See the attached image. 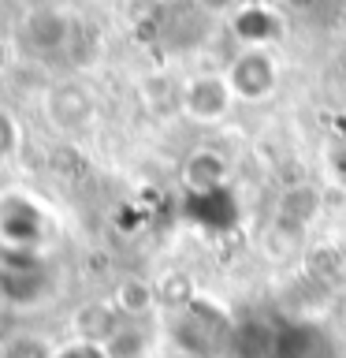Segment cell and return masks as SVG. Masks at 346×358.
<instances>
[{
  "instance_id": "obj_1",
  "label": "cell",
  "mask_w": 346,
  "mask_h": 358,
  "mask_svg": "<svg viewBox=\"0 0 346 358\" xmlns=\"http://www.w3.org/2000/svg\"><path fill=\"white\" fill-rule=\"evenodd\" d=\"M227 340H231L227 317H223L216 306L190 299L186 306L179 310V317H175V343L183 347V351L197 355V358H209V355L223 351Z\"/></svg>"
},
{
  "instance_id": "obj_2",
  "label": "cell",
  "mask_w": 346,
  "mask_h": 358,
  "mask_svg": "<svg viewBox=\"0 0 346 358\" xmlns=\"http://www.w3.org/2000/svg\"><path fill=\"white\" fill-rule=\"evenodd\" d=\"M45 235V217L27 194L0 198V243L4 250H33Z\"/></svg>"
},
{
  "instance_id": "obj_3",
  "label": "cell",
  "mask_w": 346,
  "mask_h": 358,
  "mask_svg": "<svg viewBox=\"0 0 346 358\" xmlns=\"http://www.w3.org/2000/svg\"><path fill=\"white\" fill-rule=\"evenodd\" d=\"M15 257H8L4 268H0V295H4L11 306H33L49 295V276L45 268L33 262L30 250H8Z\"/></svg>"
},
{
  "instance_id": "obj_4",
  "label": "cell",
  "mask_w": 346,
  "mask_h": 358,
  "mask_svg": "<svg viewBox=\"0 0 346 358\" xmlns=\"http://www.w3.org/2000/svg\"><path fill=\"white\" fill-rule=\"evenodd\" d=\"M279 83V71H276V60L268 56L264 49H246L234 56L231 71H227V86L234 97L242 101H261L276 90Z\"/></svg>"
},
{
  "instance_id": "obj_5",
  "label": "cell",
  "mask_w": 346,
  "mask_h": 358,
  "mask_svg": "<svg viewBox=\"0 0 346 358\" xmlns=\"http://www.w3.org/2000/svg\"><path fill=\"white\" fill-rule=\"evenodd\" d=\"M71 41V19L60 8H38L22 19L19 27V45L33 56H52Z\"/></svg>"
},
{
  "instance_id": "obj_6",
  "label": "cell",
  "mask_w": 346,
  "mask_h": 358,
  "mask_svg": "<svg viewBox=\"0 0 346 358\" xmlns=\"http://www.w3.org/2000/svg\"><path fill=\"white\" fill-rule=\"evenodd\" d=\"M231 97L234 94L227 86V75H197L183 90V112L197 123H216L227 116Z\"/></svg>"
},
{
  "instance_id": "obj_7",
  "label": "cell",
  "mask_w": 346,
  "mask_h": 358,
  "mask_svg": "<svg viewBox=\"0 0 346 358\" xmlns=\"http://www.w3.org/2000/svg\"><path fill=\"white\" fill-rule=\"evenodd\" d=\"M186 220L205 231H227L239 224V201L227 183L212 190H186Z\"/></svg>"
},
{
  "instance_id": "obj_8",
  "label": "cell",
  "mask_w": 346,
  "mask_h": 358,
  "mask_svg": "<svg viewBox=\"0 0 346 358\" xmlns=\"http://www.w3.org/2000/svg\"><path fill=\"white\" fill-rule=\"evenodd\" d=\"M45 112H49L52 127L60 131H82L89 120H93V94L78 83H60L49 90V101H45Z\"/></svg>"
},
{
  "instance_id": "obj_9",
  "label": "cell",
  "mask_w": 346,
  "mask_h": 358,
  "mask_svg": "<svg viewBox=\"0 0 346 358\" xmlns=\"http://www.w3.org/2000/svg\"><path fill=\"white\" fill-rule=\"evenodd\" d=\"M272 358H331V340L317 324L290 321L276 329V355Z\"/></svg>"
},
{
  "instance_id": "obj_10",
  "label": "cell",
  "mask_w": 346,
  "mask_h": 358,
  "mask_svg": "<svg viewBox=\"0 0 346 358\" xmlns=\"http://www.w3.org/2000/svg\"><path fill=\"white\" fill-rule=\"evenodd\" d=\"M276 329H268V324H261V321H246L242 329L231 332V340H227L231 355L234 358H272L276 355Z\"/></svg>"
},
{
  "instance_id": "obj_11",
  "label": "cell",
  "mask_w": 346,
  "mask_h": 358,
  "mask_svg": "<svg viewBox=\"0 0 346 358\" xmlns=\"http://www.w3.org/2000/svg\"><path fill=\"white\" fill-rule=\"evenodd\" d=\"M183 176H186V190H212V187L227 183V164H223L220 153L197 150V153H190Z\"/></svg>"
},
{
  "instance_id": "obj_12",
  "label": "cell",
  "mask_w": 346,
  "mask_h": 358,
  "mask_svg": "<svg viewBox=\"0 0 346 358\" xmlns=\"http://www.w3.org/2000/svg\"><path fill=\"white\" fill-rule=\"evenodd\" d=\"M234 34H239L250 49H261L264 41H272L279 34V19L268 8H246L234 15Z\"/></svg>"
},
{
  "instance_id": "obj_13",
  "label": "cell",
  "mask_w": 346,
  "mask_h": 358,
  "mask_svg": "<svg viewBox=\"0 0 346 358\" xmlns=\"http://www.w3.org/2000/svg\"><path fill=\"white\" fill-rule=\"evenodd\" d=\"M156 306V291L149 280H123L116 287V313L123 317H145Z\"/></svg>"
},
{
  "instance_id": "obj_14",
  "label": "cell",
  "mask_w": 346,
  "mask_h": 358,
  "mask_svg": "<svg viewBox=\"0 0 346 358\" xmlns=\"http://www.w3.org/2000/svg\"><path fill=\"white\" fill-rule=\"evenodd\" d=\"M0 358H52V351L45 347L41 336H11L0 347Z\"/></svg>"
},
{
  "instance_id": "obj_15",
  "label": "cell",
  "mask_w": 346,
  "mask_h": 358,
  "mask_svg": "<svg viewBox=\"0 0 346 358\" xmlns=\"http://www.w3.org/2000/svg\"><path fill=\"white\" fill-rule=\"evenodd\" d=\"M52 358H112L105 351V343H89V340H78L71 347H60V351H52Z\"/></svg>"
},
{
  "instance_id": "obj_16",
  "label": "cell",
  "mask_w": 346,
  "mask_h": 358,
  "mask_svg": "<svg viewBox=\"0 0 346 358\" xmlns=\"http://www.w3.org/2000/svg\"><path fill=\"white\" fill-rule=\"evenodd\" d=\"M15 145H19V127H15V120H11L8 112H0V161L15 153Z\"/></svg>"
},
{
  "instance_id": "obj_17",
  "label": "cell",
  "mask_w": 346,
  "mask_h": 358,
  "mask_svg": "<svg viewBox=\"0 0 346 358\" xmlns=\"http://www.w3.org/2000/svg\"><path fill=\"white\" fill-rule=\"evenodd\" d=\"M205 11H223V8H231V0H197Z\"/></svg>"
},
{
  "instance_id": "obj_18",
  "label": "cell",
  "mask_w": 346,
  "mask_h": 358,
  "mask_svg": "<svg viewBox=\"0 0 346 358\" xmlns=\"http://www.w3.org/2000/svg\"><path fill=\"white\" fill-rule=\"evenodd\" d=\"M22 4H30V11H38V8H52L49 0H22Z\"/></svg>"
}]
</instances>
